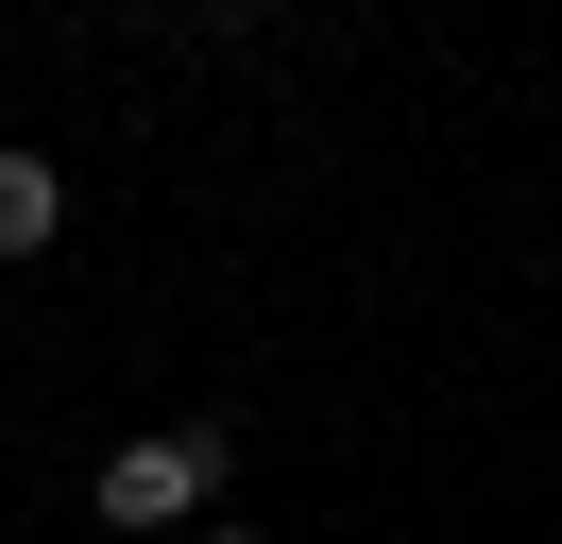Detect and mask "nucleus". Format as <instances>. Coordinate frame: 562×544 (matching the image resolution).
<instances>
[{
  "label": "nucleus",
  "mask_w": 562,
  "mask_h": 544,
  "mask_svg": "<svg viewBox=\"0 0 562 544\" xmlns=\"http://www.w3.org/2000/svg\"><path fill=\"white\" fill-rule=\"evenodd\" d=\"M205 544H256V528H205Z\"/></svg>",
  "instance_id": "3"
},
{
  "label": "nucleus",
  "mask_w": 562,
  "mask_h": 544,
  "mask_svg": "<svg viewBox=\"0 0 562 544\" xmlns=\"http://www.w3.org/2000/svg\"><path fill=\"white\" fill-rule=\"evenodd\" d=\"M205 494H222V426H154L103 460V528H188Z\"/></svg>",
  "instance_id": "1"
},
{
  "label": "nucleus",
  "mask_w": 562,
  "mask_h": 544,
  "mask_svg": "<svg viewBox=\"0 0 562 544\" xmlns=\"http://www.w3.org/2000/svg\"><path fill=\"white\" fill-rule=\"evenodd\" d=\"M52 238H69V170L0 136V256H52Z\"/></svg>",
  "instance_id": "2"
}]
</instances>
